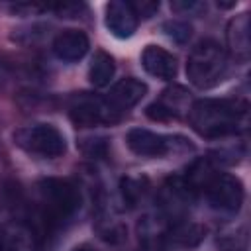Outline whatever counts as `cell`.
<instances>
[{"label": "cell", "instance_id": "cell-10", "mask_svg": "<svg viewBox=\"0 0 251 251\" xmlns=\"http://www.w3.org/2000/svg\"><path fill=\"white\" fill-rule=\"evenodd\" d=\"M145 94H147V84L145 82H141L139 78H133V76H126L110 88V92L106 94V100L122 116L124 112L133 108Z\"/></svg>", "mask_w": 251, "mask_h": 251}, {"label": "cell", "instance_id": "cell-2", "mask_svg": "<svg viewBox=\"0 0 251 251\" xmlns=\"http://www.w3.org/2000/svg\"><path fill=\"white\" fill-rule=\"evenodd\" d=\"M182 180L186 182L190 192L200 190L206 196L208 204L218 212L235 214L243 204L245 190L241 180L233 175L216 171L206 159L196 161Z\"/></svg>", "mask_w": 251, "mask_h": 251}, {"label": "cell", "instance_id": "cell-3", "mask_svg": "<svg viewBox=\"0 0 251 251\" xmlns=\"http://www.w3.org/2000/svg\"><path fill=\"white\" fill-rule=\"evenodd\" d=\"M35 231H55L73 220L80 206L78 188L63 178H45L37 182Z\"/></svg>", "mask_w": 251, "mask_h": 251}, {"label": "cell", "instance_id": "cell-18", "mask_svg": "<svg viewBox=\"0 0 251 251\" xmlns=\"http://www.w3.org/2000/svg\"><path fill=\"white\" fill-rule=\"evenodd\" d=\"M129 4L133 8V12L137 14V18L139 16L149 18V16H153L159 10V2H129Z\"/></svg>", "mask_w": 251, "mask_h": 251}, {"label": "cell", "instance_id": "cell-16", "mask_svg": "<svg viewBox=\"0 0 251 251\" xmlns=\"http://www.w3.org/2000/svg\"><path fill=\"white\" fill-rule=\"evenodd\" d=\"M163 29H165V33H167L173 41H176V43H184V41L190 37V25L184 24V22H178V20L167 22V24L163 25Z\"/></svg>", "mask_w": 251, "mask_h": 251}, {"label": "cell", "instance_id": "cell-5", "mask_svg": "<svg viewBox=\"0 0 251 251\" xmlns=\"http://www.w3.org/2000/svg\"><path fill=\"white\" fill-rule=\"evenodd\" d=\"M14 143L25 153L45 159L61 157L67 151V141L63 133L51 124H31L20 127L14 133Z\"/></svg>", "mask_w": 251, "mask_h": 251}, {"label": "cell", "instance_id": "cell-23", "mask_svg": "<svg viewBox=\"0 0 251 251\" xmlns=\"http://www.w3.org/2000/svg\"><path fill=\"white\" fill-rule=\"evenodd\" d=\"M0 251H4V243H2V233H0Z\"/></svg>", "mask_w": 251, "mask_h": 251}, {"label": "cell", "instance_id": "cell-21", "mask_svg": "<svg viewBox=\"0 0 251 251\" xmlns=\"http://www.w3.org/2000/svg\"><path fill=\"white\" fill-rule=\"evenodd\" d=\"M171 6H173L175 10H184V12L202 8V4H198V2H175V4H171Z\"/></svg>", "mask_w": 251, "mask_h": 251}, {"label": "cell", "instance_id": "cell-12", "mask_svg": "<svg viewBox=\"0 0 251 251\" xmlns=\"http://www.w3.org/2000/svg\"><path fill=\"white\" fill-rule=\"evenodd\" d=\"M141 67L145 69L147 75L161 80H171L176 75V59L159 45H147L143 49Z\"/></svg>", "mask_w": 251, "mask_h": 251}, {"label": "cell", "instance_id": "cell-11", "mask_svg": "<svg viewBox=\"0 0 251 251\" xmlns=\"http://www.w3.org/2000/svg\"><path fill=\"white\" fill-rule=\"evenodd\" d=\"M51 47H53V53L57 59L73 63V61H78L86 55L90 41H88L86 33L80 29H63L55 35Z\"/></svg>", "mask_w": 251, "mask_h": 251}, {"label": "cell", "instance_id": "cell-7", "mask_svg": "<svg viewBox=\"0 0 251 251\" xmlns=\"http://www.w3.org/2000/svg\"><path fill=\"white\" fill-rule=\"evenodd\" d=\"M175 137L155 133L143 127H133L126 135V145L137 157H163L175 147Z\"/></svg>", "mask_w": 251, "mask_h": 251}, {"label": "cell", "instance_id": "cell-14", "mask_svg": "<svg viewBox=\"0 0 251 251\" xmlns=\"http://www.w3.org/2000/svg\"><path fill=\"white\" fill-rule=\"evenodd\" d=\"M114 73H116V63H114L112 55H108L104 51H96L90 61V67H88L90 84H94L96 88H104L112 82Z\"/></svg>", "mask_w": 251, "mask_h": 251}, {"label": "cell", "instance_id": "cell-8", "mask_svg": "<svg viewBox=\"0 0 251 251\" xmlns=\"http://www.w3.org/2000/svg\"><path fill=\"white\" fill-rule=\"evenodd\" d=\"M188 92L180 86H171L163 90L161 98L147 106V116L157 122L178 118L182 112H188Z\"/></svg>", "mask_w": 251, "mask_h": 251}, {"label": "cell", "instance_id": "cell-20", "mask_svg": "<svg viewBox=\"0 0 251 251\" xmlns=\"http://www.w3.org/2000/svg\"><path fill=\"white\" fill-rule=\"evenodd\" d=\"M10 80H12V69H10V65H8L6 61L0 59V90H2Z\"/></svg>", "mask_w": 251, "mask_h": 251}, {"label": "cell", "instance_id": "cell-22", "mask_svg": "<svg viewBox=\"0 0 251 251\" xmlns=\"http://www.w3.org/2000/svg\"><path fill=\"white\" fill-rule=\"evenodd\" d=\"M71 251H96V249H92L90 245H76V247H73Z\"/></svg>", "mask_w": 251, "mask_h": 251}, {"label": "cell", "instance_id": "cell-13", "mask_svg": "<svg viewBox=\"0 0 251 251\" xmlns=\"http://www.w3.org/2000/svg\"><path fill=\"white\" fill-rule=\"evenodd\" d=\"M227 45L235 59L247 61L249 59V14L243 12L235 16L227 25Z\"/></svg>", "mask_w": 251, "mask_h": 251}, {"label": "cell", "instance_id": "cell-19", "mask_svg": "<svg viewBox=\"0 0 251 251\" xmlns=\"http://www.w3.org/2000/svg\"><path fill=\"white\" fill-rule=\"evenodd\" d=\"M165 241L167 239H161V237H143V239H139L137 251H167Z\"/></svg>", "mask_w": 251, "mask_h": 251}, {"label": "cell", "instance_id": "cell-6", "mask_svg": "<svg viewBox=\"0 0 251 251\" xmlns=\"http://www.w3.org/2000/svg\"><path fill=\"white\" fill-rule=\"evenodd\" d=\"M69 116L78 127H94L118 122L122 116L110 106L106 96H96L88 92L73 94L69 100Z\"/></svg>", "mask_w": 251, "mask_h": 251}, {"label": "cell", "instance_id": "cell-1", "mask_svg": "<svg viewBox=\"0 0 251 251\" xmlns=\"http://www.w3.org/2000/svg\"><path fill=\"white\" fill-rule=\"evenodd\" d=\"M247 102L229 98H202L190 104L188 122L192 129L208 139L235 135L247 126Z\"/></svg>", "mask_w": 251, "mask_h": 251}, {"label": "cell", "instance_id": "cell-4", "mask_svg": "<svg viewBox=\"0 0 251 251\" xmlns=\"http://www.w3.org/2000/svg\"><path fill=\"white\" fill-rule=\"evenodd\" d=\"M227 75V53L214 39L198 41L186 59V76L196 88H212Z\"/></svg>", "mask_w": 251, "mask_h": 251}, {"label": "cell", "instance_id": "cell-15", "mask_svg": "<svg viewBox=\"0 0 251 251\" xmlns=\"http://www.w3.org/2000/svg\"><path fill=\"white\" fill-rule=\"evenodd\" d=\"M204 233H206V229L202 226L178 220V222L169 226L167 239L176 243V245H182V247H192V245H198L204 239Z\"/></svg>", "mask_w": 251, "mask_h": 251}, {"label": "cell", "instance_id": "cell-9", "mask_svg": "<svg viewBox=\"0 0 251 251\" xmlns=\"http://www.w3.org/2000/svg\"><path fill=\"white\" fill-rule=\"evenodd\" d=\"M104 24L108 31L118 39H127L137 27V14L129 2H110L104 8Z\"/></svg>", "mask_w": 251, "mask_h": 251}, {"label": "cell", "instance_id": "cell-17", "mask_svg": "<svg viewBox=\"0 0 251 251\" xmlns=\"http://www.w3.org/2000/svg\"><path fill=\"white\" fill-rule=\"evenodd\" d=\"M141 194H143V188H141V182L139 180H133V178H124L122 180V196H124V202H127L129 206H135Z\"/></svg>", "mask_w": 251, "mask_h": 251}]
</instances>
